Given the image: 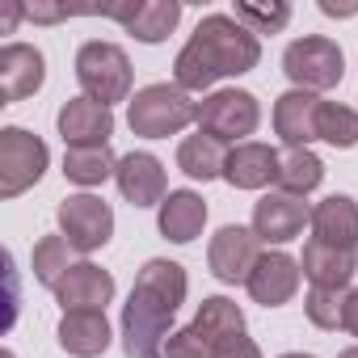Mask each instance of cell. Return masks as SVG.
Here are the masks:
<instances>
[{"mask_svg": "<svg viewBox=\"0 0 358 358\" xmlns=\"http://www.w3.org/2000/svg\"><path fill=\"white\" fill-rule=\"evenodd\" d=\"M224 182L236 186V190H266L270 182H278V152L270 143H236L232 156H228V169H224Z\"/></svg>", "mask_w": 358, "mask_h": 358, "instance_id": "cell-17", "label": "cell"}, {"mask_svg": "<svg viewBox=\"0 0 358 358\" xmlns=\"http://www.w3.org/2000/svg\"><path fill=\"white\" fill-rule=\"evenodd\" d=\"M59 135L68 148H106L114 135V114L93 97H72L59 110Z\"/></svg>", "mask_w": 358, "mask_h": 358, "instance_id": "cell-11", "label": "cell"}, {"mask_svg": "<svg viewBox=\"0 0 358 358\" xmlns=\"http://www.w3.org/2000/svg\"><path fill=\"white\" fill-rule=\"evenodd\" d=\"M173 316L177 312L169 303L131 287V299L122 303V350H127V358H160V350L173 333Z\"/></svg>", "mask_w": 358, "mask_h": 358, "instance_id": "cell-3", "label": "cell"}, {"mask_svg": "<svg viewBox=\"0 0 358 358\" xmlns=\"http://www.w3.org/2000/svg\"><path fill=\"white\" fill-rule=\"evenodd\" d=\"M59 345L72 358H97L110 345V320L106 312H64L59 320Z\"/></svg>", "mask_w": 358, "mask_h": 358, "instance_id": "cell-23", "label": "cell"}, {"mask_svg": "<svg viewBox=\"0 0 358 358\" xmlns=\"http://www.w3.org/2000/svg\"><path fill=\"white\" fill-rule=\"evenodd\" d=\"M299 270L312 287H329V291H341L354 270H358V257L354 249H337V245H324V241H308L303 245V257H299Z\"/></svg>", "mask_w": 358, "mask_h": 358, "instance_id": "cell-19", "label": "cell"}, {"mask_svg": "<svg viewBox=\"0 0 358 358\" xmlns=\"http://www.w3.org/2000/svg\"><path fill=\"white\" fill-rule=\"evenodd\" d=\"M160 358H211V345H207V337L194 324L190 329H173L164 350H160Z\"/></svg>", "mask_w": 358, "mask_h": 358, "instance_id": "cell-32", "label": "cell"}, {"mask_svg": "<svg viewBox=\"0 0 358 358\" xmlns=\"http://www.w3.org/2000/svg\"><path fill=\"white\" fill-rule=\"evenodd\" d=\"M114 173H118V160H114L110 143L106 148H68L64 152V177L76 182V186H101Z\"/></svg>", "mask_w": 358, "mask_h": 358, "instance_id": "cell-26", "label": "cell"}, {"mask_svg": "<svg viewBox=\"0 0 358 358\" xmlns=\"http://www.w3.org/2000/svg\"><path fill=\"white\" fill-rule=\"evenodd\" d=\"M55 299L64 303V312H106V303L114 299V278L93 262H76L55 287Z\"/></svg>", "mask_w": 358, "mask_h": 358, "instance_id": "cell-12", "label": "cell"}, {"mask_svg": "<svg viewBox=\"0 0 358 358\" xmlns=\"http://www.w3.org/2000/svg\"><path fill=\"white\" fill-rule=\"evenodd\" d=\"M312 232L324 245L354 249L358 245V203L350 194H329L324 203L312 207Z\"/></svg>", "mask_w": 358, "mask_h": 358, "instance_id": "cell-20", "label": "cell"}, {"mask_svg": "<svg viewBox=\"0 0 358 358\" xmlns=\"http://www.w3.org/2000/svg\"><path fill=\"white\" fill-rule=\"evenodd\" d=\"M135 291H148V295H156L160 303H169L173 312L186 303V291H190V282H186V270L177 266V262H164V257H152L143 270H139V278H135Z\"/></svg>", "mask_w": 358, "mask_h": 358, "instance_id": "cell-25", "label": "cell"}, {"mask_svg": "<svg viewBox=\"0 0 358 358\" xmlns=\"http://www.w3.org/2000/svg\"><path fill=\"white\" fill-rule=\"evenodd\" d=\"M207 262H211V274H215L220 282H249V274H253L257 262H262V236H257L253 228L228 224V228L215 232Z\"/></svg>", "mask_w": 358, "mask_h": 358, "instance_id": "cell-9", "label": "cell"}, {"mask_svg": "<svg viewBox=\"0 0 358 358\" xmlns=\"http://www.w3.org/2000/svg\"><path fill=\"white\" fill-rule=\"evenodd\" d=\"M30 17H38V22H59L64 9H30Z\"/></svg>", "mask_w": 358, "mask_h": 358, "instance_id": "cell-36", "label": "cell"}, {"mask_svg": "<svg viewBox=\"0 0 358 358\" xmlns=\"http://www.w3.org/2000/svg\"><path fill=\"white\" fill-rule=\"evenodd\" d=\"M316 118H320V97L291 89L274 101V131L287 148H308L316 139Z\"/></svg>", "mask_w": 358, "mask_h": 358, "instance_id": "cell-18", "label": "cell"}, {"mask_svg": "<svg viewBox=\"0 0 358 358\" xmlns=\"http://www.w3.org/2000/svg\"><path fill=\"white\" fill-rule=\"evenodd\" d=\"M211 358H262V350H257V341L249 333H232V337L211 345Z\"/></svg>", "mask_w": 358, "mask_h": 358, "instance_id": "cell-33", "label": "cell"}, {"mask_svg": "<svg viewBox=\"0 0 358 358\" xmlns=\"http://www.w3.org/2000/svg\"><path fill=\"white\" fill-rule=\"evenodd\" d=\"M72 253H76V249H72L64 236H43V241L34 245V278H38L43 287L55 291V287L64 282V274L76 266Z\"/></svg>", "mask_w": 358, "mask_h": 358, "instance_id": "cell-28", "label": "cell"}, {"mask_svg": "<svg viewBox=\"0 0 358 358\" xmlns=\"http://www.w3.org/2000/svg\"><path fill=\"white\" fill-rule=\"evenodd\" d=\"M59 232L76 253H97L114 236V211L97 194H72L59 203Z\"/></svg>", "mask_w": 358, "mask_h": 358, "instance_id": "cell-8", "label": "cell"}, {"mask_svg": "<svg viewBox=\"0 0 358 358\" xmlns=\"http://www.w3.org/2000/svg\"><path fill=\"white\" fill-rule=\"evenodd\" d=\"M47 143L22 127L0 131V199H17L26 194L38 177L47 173Z\"/></svg>", "mask_w": 358, "mask_h": 358, "instance_id": "cell-6", "label": "cell"}, {"mask_svg": "<svg viewBox=\"0 0 358 358\" xmlns=\"http://www.w3.org/2000/svg\"><path fill=\"white\" fill-rule=\"evenodd\" d=\"M228 156H232V148L220 135L199 131V135H186L182 148H177V169L186 177H194V182H215L228 169Z\"/></svg>", "mask_w": 358, "mask_h": 358, "instance_id": "cell-21", "label": "cell"}, {"mask_svg": "<svg viewBox=\"0 0 358 358\" xmlns=\"http://www.w3.org/2000/svg\"><path fill=\"white\" fill-rule=\"evenodd\" d=\"M236 22L245 30H253V34H278L291 22V5H249V0H241Z\"/></svg>", "mask_w": 358, "mask_h": 358, "instance_id": "cell-31", "label": "cell"}, {"mask_svg": "<svg viewBox=\"0 0 358 358\" xmlns=\"http://www.w3.org/2000/svg\"><path fill=\"white\" fill-rule=\"evenodd\" d=\"M194 329L207 337V345H215V341H224V337H232V333H245V312H241L228 295H211V299L199 303Z\"/></svg>", "mask_w": 358, "mask_h": 358, "instance_id": "cell-27", "label": "cell"}, {"mask_svg": "<svg viewBox=\"0 0 358 358\" xmlns=\"http://www.w3.org/2000/svg\"><path fill=\"white\" fill-rule=\"evenodd\" d=\"M345 329H350V333L358 337V287H354V291L345 295Z\"/></svg>", "mask_w": 358, "mask_h": 358, "instance_id": "cell-34", "label": "cell"}, {"mask_svg": "<svg viewBox=\"0 0 358 358\" xmlns=\"http://www.w3.org/2000/svg\"><path fill=\"white\" fill-rule=\"evenodd\" d=\"M324 182V160L312 152V148H287L278 156V186L295 199L312 194L316 186Z\"/></svg>", "mask_w": 358, "mask_h": 358, "instance_id": "cell-24", "label": "cell"}, {"mask_svg": "<svg viewBox=\"0 0 358 358\" xmlns=\"http://www.w3.org/2000/svg\"><path fill=\"white\" fill-rule=\"evenodd\" d=\"M76 80H80L85 97L114 106L131 93V59L114 43H85L76 55Z\"/></svg>", "mask_w": 358, "mask_h": 358, "instance_id": "cell-4", "label": "cell"}, {"mask_svg": "<svg viewBox=\"0 0 358 358\" xmlns=\"http://www.w3.org/2000/svg\"><path fill=\"white\" fill-rule=\"evenodd\" d=\"M114 182L131 207H156L164 203V164L152 152H127L118 160Z\"/></svg>", "mask_w": 358, "mask_h": 358, "instance_id": "cell-14", "label": "cell"}, {"mask_svg": "<svg viewBox=\"0 0 358 358\" xmlns=\"http://www.w3.org/2000/svg\"><path fill=\"white\" fill-rule=\"evenodd\" d=\"M101 13L122 22L127 34H135L139 43H164L173 34V26L182 22V5L177 0H139V5H114Z\"/></svg>", "mask_w": 358, "mask_h": 358, "instance_id": "cell-13", "label": "cell"}, {"mask_svg": "<svg viewBox=\"0 0 358 358\" xmlns=\"http://www.w3.org/2000/svg\"><path fill=\"white\" fill-rule=\"evenodd\" d=\"M127 122L143 139H169L177 131H186L190 122H199V101L177 80L173 85H148V89L135 93V101L127 110Z\"/></svg>", "mask_w": 358, "mask_h": 358, "instance_id": "cell-2", "label": "cell"}, {"mask_svg": "<svg viewBox=\"0 0 358 358\" xmlns=\"http://www.w3.org/2000/svg\"><path fill=\"white\" fill-rule=\"evenodd\" d=\"M282 358H312V354H282Z\"/></svg>", "mask_w": 358, "mask_h": 358, "instance_id": "cell-38", "label": "cell"}, {"mask_svg": "<svg viewBox=\"0 0 358 358\" xmlns=\"http://www.w3.org/2000/svg\"><path fill=\"white\" fill-rule=\"evenodd\" d=\"M262 59V43L253 30H245L236 17L228 13H211L199 22L194 38L182 47L173 64V76L186 93H203L224 76H245L253 72Z\"/></svg>", "mask_w": 358, "mask_h": 358, "instance_id": "cell-1", "label": "cell"}, {"mask_svg": "<svg viewBox=\"0 0 358 358\" xmlns=\"http://www.w3.org/2000/svg\"><path fill=\"white\" fill-rule=\"evenodd\" d=\"M337 358H358V345H350V350H341Z\"/></svg>", "mask_w": 358, "mask_h": 358, "instance_id": "cell-37", "label": "cell"}, {"mask_svg": "<svg viewBox=\"0 0 358 358\" xmlns=\"http://www.w3.org/2000/svg\"><path fill=\"white\" fill-rule=\"evenodd\" d=\"M160 232L173 241V245H190L203 224H207V203L194 194V190H169V199L160 203Z\"/></svg>", "mask_w": 358, "mask_h": 358, "instance_id": "cell-22", "label": "cell"}, {"mask_svg": "<svg viewBox=\"0 0 358 358\" xmlns=\"http://www.w3.org/2000/svg\"><path fill=\"white\" fill-rule=\"evenodd\" d=\"M249 295H253V303H262V308H282L295 291H299V262L295 257H287V253H262V262H257V270L249 274Z\"/></svg>", "mask_w": 358, "mask_h": 358, "instance_id": "cell-15", "label": "cell"}, {"mask_svg": "<svg viewBox=\"0 0 358 358\" xmlns=\"http://www.w3.org/2000/svg\"><path fill=\"white\" fill-rule=\"evenodd\" d=\"M320 13H329V17H354L358 5H333V0H320Z\"/></svg>", "mask_w": 358, "mask_h": 358, "instance_id": "cell-35", "label": "cell"}, {"mask_svg": "<svg viewBox=\"0 0 358 358\" xmlns=\"http://www.w3.org/2000/svg\"><path fill=\"white\" fill-rule=\"evenodd\" d=\"M303 224H312V207L287 190H270L253 207V232L262 236V245H287L303 232Z\"/></svg>", "mask_w": 358, "mask_h": 358, "instance_id": "cell-10", "label": "cell"}, {"mask_svg": "<svg viewBox=\"0 0 358 358\" xmlns=\"http://www.w3.org/2000/svg\"><path fill=\"white\" fill-rule=\"evenodd\" d=\"M282 72L295 80V89H303V93H324V89L341 85L345 59H341V47H337L333 38L308 34V38H295V43L282 51Z\"/></svg>", "mask_w": 358, "mask_h": 358, "instance_id": "cell-5", "label": "cell"}, {"mask_svg": "<svg viewBox=\"0 0 358 358\" xmlns=\"http://www.w3.org/2000/svg\"><path fill=\"white\" fill-rule=\"evenodd\" d=\"M257 122H262V106L245 89H220V93H211V97L199 101V131H211L224 143L253 135Z\"/></svg>", "mask_w": 358, "mask_h": 358, "instance_id": "cell-7", "label": "cell"}, {"mask_svg": "<svg viewBox=\"0 0 358 358\" xmlns=\"http://www.w3.org/2000/svg\"><path fill=\"white\" fill-rule=\"evenodd\" d=\"M43 76H47V64H43V51L38 47L9 43L5 51H0V97H5V106L38 93L43 89Z\"/></svg>", "mask_w": 358, "mask_h": 358, "instance_id": "cell-16", "label": "cell"}, {"mask_svg": "<svg viewBox=\"0 0 358 358\" xmlns=\"http://www.w3.org/2000/svg\"><path fill=\"white\" fill-rule=\"evenodd\" d=\"M316 139H324V143H333V148H354V143H358V110L337 106V101H320Z\"/></svg>", "mask_w": 358, "mask_h": 358, "instance_id": "cell-29", "label": "cell"}, {"mask_svg": "<svg viewBox=\"0 0 358 358\" xmlns=\"http://www.w3.org/2000/svg\"><path fill=\"white\" fill-rule=\"evenodd\" d=\"M303 308H308V320L316 324V329H345V295L341 291H329V287H312L308 291V299H303Z\"/></svg>", "mask_w": 358, "mask_h": 358, "instance_id": "cell-30", "label": "cell"}]
</instances>
